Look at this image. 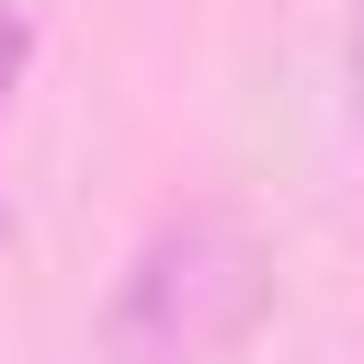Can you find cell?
I'll use <instances>...</instances> for the list:
<instances>
[{"label": "cell", "instance_id": "1", "mask_svg": "<svg viewBox=\"0 0 364 364\" xmlns=\"http://www.w3.org/2000/svg\"><path fill=\"white\" fill-rule=\"evenodd\" d=\"M273 318V239L228 205L159 216L114 296H102V364H228Z\"/></svg>", "mask_w": 364, "mask_h": 364}, {"label": "cell", "instance_id": "2", "mask_svg": "<svg viewBox=\"0 0 364 364\" xmlns=\"http://www.w3.org/2000/svg\"><path fill=\"white\" fill-rule=\"evenodd\" d=\"M23 57H34V23L0 0V114H11V91H23Z\"/></svg>", "mask_w": 364, "mask_h": 364}, {"label": "cell", "instance_id": "3", "mask_svg": "<svg viewBox=\"0 0 364 364\" xmlns=\"http://www.w3.org/2000/svg\"><path fill=\"white\" fill-rule=\"evenodd\" d=\"M353 114H364V11H353Z\"/></svg>", "mask_w": 364, "mask_h": 364}]
</instances>
